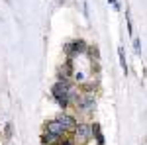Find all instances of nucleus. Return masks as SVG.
Wrapping results in <instances>:
<instances>
[{"instance_id":"f257e3e1","label":"nucleus","mask_w":147,"mask_h":145,"mask_svg":"<svg viewBox=\"0 0 147 145\" xmlns=\"http://www.w3.org/2000/svg\"><path fill=\"white\" fill-rule=\"evenodd\" d=\"M53 96H55V100L65 108V106H69V102L75 100L77 98V92H75V86L73 84H69L67 80H59L55 86H53Z\"/></svg>"},{"instance_id":"f03ea898","label":"nucleus","mask_w":147,"mask_h":145,"mask_svg":"<svg viewBox=\"0 0 147 145\" xmlns=\"http://www.w3.org/2000/svg\"><path fill=\"white\" fill-rule=\"evenodd\" d=\"M75 132H77V139H79V143H86V141L90 139L92 127H90V125H86V123H79Z\"/></svg>"},{"instance_id":"7ed1b4c3","label":"nucleus","mask_w":147,"mask_h":145,"mask_svg":"<svg viewBox=\"0 0 147 145\" xmlns=\"http://www.w3.org/2000/svg\"><path fill=\"white\" fill-rule=\"evenodd\" d=\"M57 122L63 125V129H65V132H73V129H77L75 118H71V116H59V118H57Z\"/></svg>"},{"instance_id":"20e7f679","label":"nucleus","mask_w":147,"mask_h":145,"mask_svg":"<svg viewBox=\"0 0 147 145\" xmlns=\"http://www.w3.org/2000/svg\"><path fill=\"white\" fill-rule=\"evenodd\" d=\"M47 134H53V135H57V137H63L67 132L63 129V125L57 122V120H53V122L47 123Z\"/></svg>"},{"instance_id":"39448f33","label":"nucleus","mask_w":147,"mask_h":145,"mask_svg":"<svg viewBox=\"0 0 147 145\" xmlns=\"http://www.w3.org/2000/svg\"><path fill=\"white\" fill-rule=\"evenodd\" d=\"M65 49H67V53H73V51H82V49H84V41H75V43H69L67 47H65Z\"/></svg>"},{"instance_id":"423d86ee","label":"nucleus","mask_w":147,"mask_h":145,"mask_svg":"<svg viewBox=\"0 0 147 145\" xmlns=\"http://www.w3.org/2000/svg\"><path fill=\"white\" fill-rule=\"evenodd\" d=\"M59 139H61V137H57V135H53V134H47V132H45V135H43V143H47V145L59 143Z\"/></svg>"},{"instance_id":"0eeeda50","label":"nucleus","mask_w":147,"mask_h":145,"mask_svg":"<svg viewBox=\"0 0 147 145\" xmlns=\"http://www.w3.org/2000/svg\"><path fill=\"white\" fill-rule=\"evenodd\" d=\"M92 104H94V100H92V96H86V98H84V102H82V106H80V108H82V110H88V108H90Z\"/></svg>"},{"instance_id":"6e6552de","label":"nucleus","mask_w":147,"mask_h":145,"mask_svg":"<svg viewBox=\"0 0 147 145\" xmlns=\"http://www.w3.org/2000/svg\"><path fill=\"white\" fill-rule=\"evenodd\" d=\"M120 63H122V69L127 71V67H125V59H124V49H122V47H120Z\"/></svg>"},{"instance_id":"1a4fd4ad","label":"nucleus","mask_w":147,"mask_h":145,"mask_svg":"<svg viewBox=\"0 0 147 145\" xmlns=\"http://www.w3.org/2000/svg\"><path fill=\"white\" fill-rule=\"evenodd\" d=\"M61 145H73V141H63Z\"/></svg>"}]
</instances>
